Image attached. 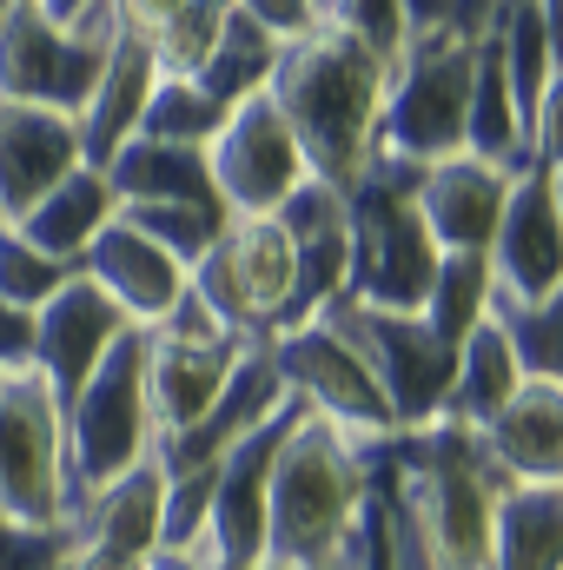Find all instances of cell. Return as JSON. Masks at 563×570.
Listing matches in <instances>:
<instances>
[{
	"label": "cell",
	"instance_id": "1",
	"mask_svg": "<svg viewBox=\"0 0 563 570\" xmlns=\"http://www.w3.org/2000/svg\"><path fill=\"white\" fill-rule=\"evenodd\" d=\"M385 87L392 73L332 20L325 7V27L279 47V73H273V107L285 114L292 140L305 153L312 179L325 186H352L372 153H378V114H385Z\"/></svg>",
	"mask_w": 563,
	"mask_h": 570
},
{
	"label": "cell",
	"instance_id": "2",
	"mask_svg": "<svg viewBox=\"0 0 563 570\" xmlns=\"http://www.w3.org/2000/svg\"><path fill=\"white\" fill-rule=\"evenodd\" d=\"M385 444H358L325 419L298 412L273 458V498H266V564L273 570H325L338 564L372 504V464Z\"/></svg>",
	"mask_w": 563,
	"mask_h": 570
},
{
	"label": "cell",
	"instance_id": "3",
	"mask_svg": "<svg viewBox=\"0 0 563 570\" xmlns=\"http://www.w3.org/2000/svg\"><path fill=\"white\" fill-rule=\"evenodd\" d=\"M385 471H392L398 498L412 504V518L424 524L431 551L444 558V570H491L497 511H504L511 484L497 478L477 431L457 425V419L398 431L385 444Z\"/></svg>",
	"mask_w": 563,
	"mask_h": 570
},
{
	"label": "cell",
	"instance_id": "4",
	"mask_svg": "<svg viewBox=\"0 0 563 570\" xmlns=\"http://www.w3.org/2000/svg\"><path fill=\"white\" fill-rule=\"evenodd\" d=\"M424 166L372 153V166L345 186V246H352V279L345 298L372 312H418L437 279V239L418 213Z\"/></svg>",
	"mask_w": 563,
	"mask_h": 570
},
{
	"label": "cell",
	"instance_id": "5",
	"mask_svg": "<svg viewBox=\"0 0 563 570\" xmlns=\"http://www.w3.org/2000/svg\"><path fill=\"white\" fill-rule=\"evenodd\" d=\"M60 419H67V518H73L93 491H107L113 478L140 471L152 458V444H159L152 412H146V338L140 332H127L107 352V365L80 385V399Z\"/></svg>",
	"mask_w": 563,
	"mask_h": 570
},
{
	"label": "cell",
	"instance_id": "6",
	"mask_svg": "<svg viewBox=\"0 0 563 570\" xmlns=\"http://www.w3.org/2000/svg\"><path fill=\"white\" fill-rule=\"evenodd\" d=\"M477 47L471 40H431V33L405 40V60L392 67L385 114H378V153L412 159V166H444V159L464 153Z\"/></svg>",
	"mask_w": 563,
	"mask_h": 570
},
{
	"label": "cell",
	"instance_id": "7",
	"mask_svg": "<svg viewBox=\"0 0 563 570\" xmlns=\"http://www.w3.org/2000/svg\"><path fill=\"white\" fill-rule=\"evenodd\" d=\"M140 338H146V412H152V431L159 438H179V431L199 425L213 412V399L226 392V379L239 372V358L253 352L246 338H233L192 298V285H186V298L152 332H140Z\"/></svg>",
	"mask_w": 563,
	"mask_h": 570
},
{
	"label": "cell",
	"instance_id": "8",
	"mask_svg": "<svg viewBox=\"0 0 563 570\" xmlns=\"http://www.w3.org/2000/svg\"><path fill=\"white\" fill-rule=\"evenodd\" d=\"M298 246L285 239L279 219H233L226 239L192 266V298L246 345H266L279 332V312L292 298Z\"/></svg>",
	"mask_w": 563,
	"mask_h": 570
},
{
	"label": "cell",
	"instance_id": "9",
	"mask_svg": "<svg viewBox=\"0 0 563 570\" xmlns=\"http://www.w3.org/2000/svg\"><path fill=\"white\" fill-rule=\"evenodd\" d=\"M325 325L345 332L365 352V365H372V379H378V392H385L398 431H418L431 419H444L451 379H457V352L424 325L418 312H372V305L338 298L325 312Z\"/></svg>",
	"mask_w": 563,
	"mask_h": 570
},
{
	"label": "cell",
	"instance_id": "10",
	"mask_svg": "<svg viewBox=\"0 0 563 570\" xmlns=\"http://www.w3.org/2000/svg\"><path fill=\"white\" fill-rule=\"evenodd\" d=\"M266 345H273V365H279L285 392H292L312 419H325L332 431H345V438H358V444H392V438H398V419H392V405H385V392H378L365 352H358L345 332H332L325 318H312V325L279 332V338H266Z\"/></svg>",
	"mask_w": 563,
	"mask_h": 570
},
{
	"label": "cell",
	"instance_id": "11",
	"mask_svg": "<svg viewBox=\"0 0 563 570\" xmlns=\"http://www.w3.org/2000/svg\"><path fill=\"white\" fill-rule=\"evenodd\" d=\"M0 511L67 524V419L40 372L0 379Z\"/></svg>",
	"mask_w": 563,
	"mask_h": 570
},
{
	"label": "cell",
	"instance_id": "12",
	"mask_svg": "<svg viewBox=\"0 0 563 570\" xmlns=\"http://www.w3.org/2000/svg\"><path fill=\"white\" fill-rule=\"evenodd\" d=\"M100 67H107V47L60 33L40 0H7V13H0V100L80 120L93 87H100Z\"/></svg>",
	"mask_w": 563,
	"mask_h": 570
},
{
	"label": "cell",
	"instance_id": "13",
	"mask_svg": "<svg viewBox=\"0 0 563 570\" xmlns=\"http://www.w3.org/2000/svg\"><path fill=\"white\" fill-rule=\"evenodd\" d=\"M206 166H213L219 206L233 219H273L285 199L312 179V166H305V153L292 140L285 114L273 107V94H259V100L226 114L219 140L206 146Z\"/></svg>",
	"mask_w": 563,
	"mask_h": 570
},
{
	"label": "cell",
	"instance_id": "14",
	"mask_svg": "<svg viewBox=\"0 0 563 570\" xmlns=\"http://www.w3.org/2000/svg\"><path fill=\"white\" fill-rule=\"evenodd\" d=\"M127 332H140V325H134L93 279H80V273L33 312V372L47 379V392L60 399V412L80 399V385L107 365V352H113Z\"/></svg>",
	"mask_w": 563,
	"mask_h": 570
},
{
	"label": "cell",
	"instance_id": "15",
	"mask_svg": "<svg viewBox=\"0 0 563 570\" xmlns=\"http://www.w3.org/2000/svg\"><path fill=\"white\" fill-rule=\"evenodd\" d=\"M285 405H292V392H285L279 365H273V345H253L199 425L152 444V464H159L166 478H179V471H219V458H226V451H239L253 431H266Z\"/></svg>",
	"mask_w": 563,
	"mask_h": 570
},
{
	"label": "cell",
	"instance_id": "16",
	"mask_svg": "<svg viewBox=\"0 0 563 570\" xmlns=\"http://www.w3.org/2000/svg\"><path fill=\"white\" fill-rule=\"evenodd\" d=\"M484 259H491L497 305H544L563 285V219L551 199V173H524L511 186L504 226Z\"/></svg>",
	"mask_w": 563,
	"mask_h": 570
},
{
	"label": "cell",
	"instance_id": "17",
	"mask_svg": "<svg viewBox=\"0 0 563 570\" xmlns=\"http://www.w3.org/2000/svg\"><path fill=\"white\" fill-rule=\"evenodd\" d=\"M67 173H80V120L0 100V213L7 226L33 213Z\"/></svg>",
	"mask_w": 563,
	"mask_h": 570
},
{
	"label": "cell",
	"instance_id": "18",
	"mask_svg": "<svg viewBox=\"0 0 563 570\" xmlns=\"http://www.w3.org/2000/svg\"><path fill=\"white\" fill-rule=\"evenodd\" d=\"M511 173L457 153L444 166H424L418 186V213L437 239V253H491L497 226H504V206H511Z\"/></svg>",
	"mask_w": 563,
	"mask_h": 570
},
{
	"label": "cell",
	"instance_id": "19",
	"mask_svg": "<svg viewBox=\"0 0 563 570\" xmlns=\"http://www.w3.org/2000/svg\"><path fill=\"white\" fill-rule=\"evenodd\" d=\"M497 478L511 491H557L563 484V385L524 379V392L477 431Z\"/></svg>",
	"mask_w": 563,
	"mask_h": 570
},
{
	"label": "cell",
	"instance_id": "20",
	"mask_svg": "<svg viewBox=\"0 0 563 570\" xmlns=\"http://www.w3.org/2000/svg\"><path fill=\"white\" fill-rule=\"evenodd\" d=\"M80 279H93L140 332H152L179 298H186V266H172L152 239H140L127 219H113L93 246H87V259H80Z\"/></svg>",
	"mask_w": 563,
	"mask_h": 570
},
{
	"label": "cell",
	"instance_id": "21",
	"mask_svg": "<svg viewBox=\"0 0 563 570\" xmlns=\"http://www.w3.org/2000/svg\"><path fill=\"white\" fill-rule=\"evenodd\" d=\"M152 87H159V67H152L146 40L127 27V7H120V40L107 47L100 87H93V100H87V114H80V166H93V173L113 166V153L140 134Z\"/></svg>",
	"mask_w": 563,
	"mask_h": 570
},
{
	"label": "cell",
	"instance_id": "22",
	"mask_svg": "<svg viewBox=\"0 0 563 570\" xmlns=\"http://www.w3.org/2000/svg\"><path fill=\"white\" fill-rule=\"evenodd\" d=\"M159 511H166V471L146 458L140 471L113 478L107 491H93L67 531L80 551H107V558H127V564H146L159 551Z\"/></svg>",
	"mask_w": 563,
	"mask_h": 570
},
{
	"label": "cell",
	"instance_id": "23",
	"mask_svg": "<svg viewBox=\"0 0 563 570\" xmlns=\"http://www.w3.org/2000/svg\"><path fill=\"white\" fill-rule=\"evenodd\" d=\"M113 219H120V199H113L107 173L80 166V173H67V179H60L33 213H20V219H13V233H20L33 253H47V259H60V266H73V273H80L87 246H93Z\"/></svg>",
	"mask_w": 563,
	"mask_h": 570
},
{
	"label": "cell",
	"instance_id": "24",
	"mask_svg": "<svg viewBox=\"0 0 563 570\" xmlns=\"http://www.w3.org/2000/svg\"><path fill=\"white\" fill-rule=\"evenodd\" d=\"M107 186L120 206H219V186L199 146L127 140L107 166Z\"/></svg>",
	"mask_w": 563,
	"mask_h": 570
},
{
	"label": "cell",
	"instance_id": "25",
	"mask_svg": "<svg viewBox=\"0 0 563 570\" xmlns=\"http://www.w3.org/2000/svg\"><path fill=\"white\" fill-rule=\"evenodd\" d=\"M464 153L524 179L537 173V153H531V134L517 120V100H511V80H504V60H497V33L477 47V73H471V114H464Z\"/></svg>",
	"mask_w": 563,
	"mask_h": 570
},
{
	"label": "cell",
	"instance_id": "26",
	"mask_svg": "<svg viewBox=\"0 0 563 570\" xmlns=\"http://www.w3.org/2000/svg\"><path fill=\"white\" fill-rule=\"evenodd\" d=\"M226 7L233 0H140V7H127V27L146 40L152 67L166 80H199L226 33Z\"/></svg>",
	"mask_w": 563,
	"mask_h": 570
},
{
	"label": "cell",
	"instance_id": "27",
	"mask_svg": "<svg viewBox=\"0 0 563 570\" xmlns=\"http://www.w3.org/2000/svg\"><path fill=\"white\" fill-rule=\"evenodd\" d=\"M524 392V365H517V352H511V338H504V325L497 318H484L464 345H457V379H451V405H444V419H457V425L484 431L511 399Z\"/></svg>",
	"mask_w": 563,
	"mask_h": 570
},
{
	"label": "cell",
	"instance_id": "28",
	"mask_svg": "<svg viewBox=\"0 0 563 570\" xmlns=\"http://www.w3.org/2000/svg\"><path fill=\"white\" fill-rule=\"evenodd\" d=\"M273 73H279V40L246 13V0H233V7H226V33H219V47H213V60H206L199 87L233 114V107L259 100V94L273 87Z\"/></svg>",
	"mask_w": 563,
	"mask_h": 570
},
{
	"label": "cell",
	"instance_id": "29",
	"mask_svg": "<svg viewBox=\"0 0 563 570\" xmlns=\"http://www.w3.org/2000/svg\"><path fill=\"white\" fill-rule=\"evenodd\" d=\"M497 60H504L517 120H524V134H531V120H537V107H544V94H551V80H557L544 0H504V7H497Z\"/></svg>",
	"mask_w": 563,
	"mask_h": 570
},
{
	"label": "cell",
	"instance_id": "30",
	"mask_svg": "<svg viewBox=\"0 0 563 570\" xmlns=\"http://www.w3.org/2000/svg\"><path fill=\"white\" fill-rule=\"evenodd\" d=\"M491 312H497L491 259H484V253H444V259H437V279H431V292H424V305H418V318L457 352Z\"/></svg>",
	"mask_w": 563,
	"mask_h": 570
},
{
	"label": "cell",
	"instance_id": "31",
	"mask_svg": "<svg viewBox=\"0 0 563 570\" xmlns=\"http://www.w3.org/2000/svg\"><path fill=\"white\" fill-rule=\"evenodd\" d=\"M491 570H563V498L557 491H511L504 498Z\"/></svg>",
	"mask_w": 563,
	"mask_h": 570
},
{
	"label": "cell",
	"instance_id": "32",
	"mask_svg": "<svg viewBox=\"0 0 563 570\" xmlns=\"http://www.w3.org/2000/svg\"><path fill=\"white\" fill-rule=\"evenodd\" d=\"M120 219L140 233V239H152L172 266H199L219 239H226V226H233V213L226 206H120Z\"/></svg>",
	"mask_w": 563,
	"mask_h": 570
},
{
	"label": "cell",
	"instance_id": "33",
	"mask_svg": "<svg viewBox=\"0 0 563 570\" xmlns=\"http://www.w3.org/2000/svg\"><path fill=\"white\" fill-rule=\"evenodd\" d=\"M219 127H226V107L199 87V80H166L159 73V87H152V100H146V120L134 140H166V146H206L219 140Z\"/></svg>",
	"mask_w": 563,
	"mask_h": 570
},
{
	"label": "cell",
	"instance_id": "34",
	"mask_svg": "<svg viewBox=\"0 0 563 570\" xmlns=\"http://www.w3.org/2000/svg\"><path fill=\"white\" fill-rule=\"evenodd\" d=\"M524 365V379H544V385H563V285L544 298V305H497L491 312Z\"/></svg>",
	"mask_w": 563,
	"mask_h": 570
},
{
	"label": "cell",
	"instance_id": "35",
	"mask_svg": "<svg viewBox=\"0 0 563 570\" xmlns=\"http://www.w3.org/2000/svg\"><path fill=\"white\" fill-rule=\"evenodd\" d=\"M73 279V266H60V259H47V253H33L13 226L0 233V298L7 305H20V312H40L60 285Z\"/></svg>",
	"mask_w": 563,
	"mask_h": 570
},
{
	"label": "cell",
	"instance_id": "36",
	"mask_svg": "<svg viewBox=\"0 0 563 570\" xmlns=\"http://www.w3.org/2000/svg\"><path fill=\"white\" fill-rule=\"evenodd\" d=\"M332 20L392 73L398 60H405V40H412V27H405V0H338L332 7Z\"/></svg>",
	"mask_w": 563,
	"mask_h": 570
},
{
	"label": "cell",
	"instance_id": "37",
	"mask_svg": "<svg viewBox=\"0 0 563 570\" xmlns=\"http://www.w3.org/2000/svg\"><path fill=\"white\" fill-rule=\"evenodd\" d=\"M213 491H219V471H179V478H166L159 551H192V544L206 538V518H213Z\"/></svg>",
	"mask_w": 563,
	"mask_h": 570
},
{
	"label": "cell",
	"instance_id": "38",
	"mask_svg": "<svg viewBox=\"0 0 563 570\" xmlns=\"http://www.w3.org/2000/svg\"><path fill=\"white\" fill-rule=\"evenodd\" d=\"M67 558H73L67 524H27L0 511V570H60Z\"/></svg>",
	"mask_w": 563,
	"mask_h": 570
},
{
	"label": "cell",
	"instance_id": "39",
	"mask_svg": "<svg viewBox=\"0 0 563 570\" xmlns=\"http://www.w3.org/2000/svg\"><path fill=\"white\" fill-rule=\"evenodd\" d=\"M273 219L285 226L292 246H305V239H332V233H345V193L325 186V179H305Z\"/></svg>",
	"mask_w": 563,
	"mask_h": 570
},
{
	"label": "cell",
	"instance_id": "40",
	"mask_svg": "<svg viewBox=\"0 0 563 570\" xmlns=\"http://www.w3.org/2000/svg\"><path fill=\"white\" fill-rule=\"evenodd\" d=\"M40 7H47V20L60 33L87 40V47H113L120 40V7L113 0H40Z\"/></svg>",
	"mask_w": 563,
	"mask_h": 570
},
{
	"label": "cell",
	"instance_id": "41",
	"mask_svg": "<svg viewBox=\"0 0 563 570\" xmlns=\"http://www.w3.org/2000/svg\"><path fill=\"white\" fill-rule=\"evenodd\" d=\"M246 13H253L279 47H292V40H305V33L325 27V7H318V0H246Z\"/></svg>",
	"mask_w": 563,
	"mask_h": 570
},
{
	"label": "cell",
	"instance_id": "42",
	"mask_svg": "<svg viewBox=\"0 0 563 570\" xmlns=\"http://www.w3.org/2000/svg\"><path fill=\"white\" fill-rule=\"evenodd\" d=\"M13 372H33V312L0 298V379Z\"/></svg>",
	"mask_w": 563,
	"mask_h": 570
},
{
	"label": "cell",
	"instance_id": "43",
	"mask_svg": "<svg viewBox=\"0 0 563 570\" xmlns=\"http://www.w3.org/2000/svg\"><path fill=\"white\" fill-rule=\"evenodd\" d=\"M531 153H537V173L563 166V73L551 80V94H544V107L531 120Z\"/></svg>",
	"mask_w": 563,
	"mask_h": 570
},
{
	"label": "cell",
	"instance_id": "44",
	"mask_svg": "<svg viewBox=\"0 0 563 570\" xmlns=\"http://www.w3.org/2000/svg\"><path fill=\"white\" fill-rule=\"evenodd\" d=\"M544 27H551V53H557V73H563V0H544Z\"/></svg>",
	"mask_w": 563,
	"mask_h": 570
},
{
	"label": "cell",
	"instance_id": "45",
	"mask_svg": "<svg viewBox=\"0 0 563 570\" xmlns=\"http://www.w3.org/2000/svg\"><path fill=\"white\" fill-rule=\"evenodd\" d=\"M146 570H206V564H199V558H186V551H152Z\"/></svg>",
	"mask_w": 563,
	"mask_h": 570
},
{
	"label": "cell",
	"instance_id": "46",
	"mask_svg": "<svg viewBox=\"0 0 563 570\" xmlns=\"http://www.w3.org/2000/svg\"><path fill=\"white\" fill-rule=\"evenodd\" d=\"M325 570H365V531H358V544H352V551H345L338 564H325Z\"/></svg>",
	"mask_w": 563,
	"mask_h": 570
},
{
	"label": "cell",
	"instance_id": "47",
	"mask_svg": "<svg viewBox=\"0 0 563 570\" xmlns=\"http://www.w3.org/2000/svg\"><path fill=\"white\" fill-rule=\"evenodd\" d=\"M551 199H557V219H563V166H551Z\"/></svg>",
	"mask_w": 563,
	"mask_h": 570
},
{
	"label": "cell",
	"instance_id": "48",
	"mask_svg": "<svg viewBox=\"0 0 563 570\" xmlns=\"http://www.w3.org/2000/svg\"><path fill=\"white\" fill-rule=\"evenodd\" d=\"M0 233H7V213H0Z\"/></svg>",
	"mask_w": 563,
	"mask_h": 570
},
{
	"label": "cell",
	"instance_id": "49",
	"mask_svg": "<svg viewBox=\"0 0 563 570\" xmlns=\"http://www.w3.org/2000/svg\"><path fill=\"white\" fill-rule=\"evenodd\" d=\"M60 570H73V558H67V564H60Z\"/></svg>",
	"mask_w": 563,
	"mask_h": 570
},
{
	"label": "cell",
	"instance_id": "50",
	"mask_svg": "<svg viewBox=\"0 0 563 570\" xmlns=\"http://www.w3.org/2000/svg\"><path fill=\"white\" fill-rule=\"evenodd\" d=\"M0 13H7V0H0Z\"/></svg>",
	"mask_w": 563,
	"mask_h": 570
},
{
	"label": "cell",
	"instance_id": "51",
	"mask_svg": "<svg viewBox=\"0 0 563 570\" xmlns=\"http://www.w3.org/2000/svg\"><path fill=\"white\" fill-rule=\"evenodd\" d=\"M557 498H563V484H557Z\"/></svg>",
	"mask_w": 563,
	"mask_h": 570
},
{
	"label": "cell",
	"instance_id": "52",
	"mask_svg": "<svg viewBox=\"0 0 563 570\" xmlns=\"http://www.w3.org/2000/svg\"><path fill=\"white\" fill-rule=\"evenodd\" d=\"M266 570H273V564H266Z\"/></svg>",
	"mask_w": 563,
	"mask_h": 570
}]
</instances>
